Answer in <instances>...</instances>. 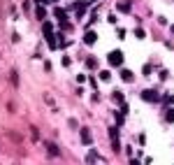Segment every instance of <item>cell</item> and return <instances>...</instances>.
Segmentation results:
<instances>
[{"label":"cell","instance_id":"obj_23","mask_svg":"<svg viewBox=\"0 0 174 165\" xmlns=\"http://www.w3.org/2000/svg\"><path fill=\"white\" fill-rule=\"evenodd\" d=\"M47 2H58V0H47Z\"/></svg>","mask_w":174,"mask_h":165},{"label":"cell","instance_id":"obj_9","mask_svg":"<svg viewBox=\"0 0 174 165\" xmlns=\"http://www.w3.org/2000/svg\"><path fill=\"white\" fill-rule=\"evenodd\" d=\"M42 30H44V33H47V35H51V33H53V23H51V21H44V26H42Z\"/></svg>","mask_w":174,"mask_h":165},{"label":"cell","instance_id":"obj_3","mask_svg":"<svg viewBox=\"0 0 174 165\" xmlns=\"http://www.w3.org/2000/svg\"><path fill=\"white\" fill-rule=\"evenodd\" d=\"M79 135H81V142H84V144H93V135H91V128H79Z\"/></svg>","mask_w":174,"mask_h":165},{"label":"cell","instance_id":"obj_13","mask_svg":"<svg viewBox=\"0 0 174 165\" xmlns=\"http://www.w3.org/2000/svg\"><path fill=\"white\" fill-rule=\"evenodd\" d=\"M165 119H167V123H174V109H167V112H165Z\"/></svg>","mask_w":174,"mask_h":165},{"label":"cell","instance_id":"obj_8","mask_svg":"<svg viewBox=\"0 0 174 165\" xmlns=\"http://www.w3.org/2000/svg\"><path fill=\"white\" fill-rule=\"evenodd\" d=\"M121 79H123V81H132L135 77H132V72H130V70H121Z\"/></svg>","mask_w":174,"mask_h":165},{"label":"cell","instance_id":"obj_14","mask_svg":"<svg viewBox=\"0 0 174 165\" xmlns=\"http://www.w3.org/2000/svg\"><path fill=\"white\" fill-rule=\"evenodd\" d=\"M47 147H49V154H51V156H58V154H60L56 144H47Z\"/></svg>","mask_w":174,"mask_h":165},{"label":"cell","instance_id":"obj_15","mask_svg":"<svg viewBox=\"0 0 174 165\" xmlns=\"http://www.w3.org/2000/svg\"><path fill=\"white\" fill-rule=\"evenodd\" d=\"M111 149H114V151L121 149V144H118V137H111Z\"/></svg>","mask_w":174,"mask_h":165},{"label":"cell","instance_id":"obj_11","mask_svg":"<svg viewBox=\"0 0 174 165\" xmlns=\"http://www.w3.org/2000/svg\"><path fill=\"white\" fill-rule=\"evenodd\" d=\"M95 160H98V156H95V151H91V154L86 156V163H88V165H95Z\"/></svg>","mask_w":174,"mask_h":165},{"label":"cell","instance_id":"obj_16","mask_svg":"<svg viewBox=\"0 0 174 165\" xmlns=\"http://www.w3.org/2000/svg\"><path fill=\"white\" fill-rule=\"evenodd\" d=\"M100 79H102V81H109V79H111V75L107 72V70H102V72H100Z\"/></svg>","mask_w":174,"mask_h":165},{"label":"cell","instance_id":"obj_12","mask_svg":"<svg viewBox=\"0 0 174 165\" xmlns=\"http://www.w3.org/2000/svg\"><path fill=\"white\" fill-rule=\"evenodd\" d=\"M111 98H114V102H123V93H121V91H114Z\"/></svg>","mask_w":174,"mask_h":165},{"label":"cell","instance_id":"obj_10","mask_svg":"<svg viewBox=\"0 0 174 165\" xmlns=\"http://www.w3.org/2000/svg\"><path fill=\"white\" fill-rule=\"evenodd\" d=\"M35 16H37V19H44V16H47V12H44V7H42V5H37V10H35Z\"/></svg>","mask_w":174,"mask_h":165},{"label":"cell","instance_id":"obj_22","mask_svg":"<svg viewBox=\"0 0 174 165\" xmlns=\"http://www.w3.org/2000/svg\"><path fill=\"white\" fill-rule=\"evenodd\" d=\"M44 2H47V0H35V5H44Z\"/></svg>","mask_w":174,"mask_h":165},{"label":"cell","instance_id":"obj_7","mask_svg":"<svg viewBox=\"0 0 174 165\" xmlns=\"http://www.w3.org/2000/svg\"><path fill=\"white\" fill-rule=\"evenodd\" d=\"M53 16H56L60 23H65V19H68V16H65V10H60V7H56V10H53Z\"/></svg>","mask_w":174,"mask_h":165},{"label":"cell","instance_id":"obj_25","mask_svg":"<svg viewBox=\"0 0 174 165\" xmlns=\"http://www.w3.org/2000/svg\"><path fill=\"white\" fill-rule=\"evenodd\" d=\"M172 35H174V26H172Z\"/></svg>","mask_w":174,"mask_h":165},{"label":"cell","instance_id":"obj_6","mask_svg":"<svg viewBox=\"0 0 174 165\" xmlns=\"http://www.w3.org/2000/svg\"><path fill=\"white\" fill-rule=\"evenodd\" d=\"M116 7H118V12H126V14H128L130 7H132V2H130V0H118V5H116Z\"/></svg>","mask_w":174,"mask_h":165},{"label":"cell","instance_id":"obj_17","mask_svg":"<svg viewBox=\"0 0 174 165\" xmlns=\"http://www.w3.org/2000/svg\"><path fill=\"white\" fill-rule=\"evenodd\" d=\"M135 35H137V37H139V40H144V37H146V33H144V30H142V28H137V30H135Z\"/></svg>","mask_w":174,"mask_h":165},{"label":"cell","instance_id":"obj_4","mask_svg":"<svg viewBox=\"0 0 174 165\" xmlns=\"http://www.w3.org/2000/svg\"><path fill=\"white\" fill-rule=\"evenodd\" d=\"M84 42H86V44H95V42H98V33H95V30H86Z\"/></svg>","mask_w":174,"mask_h":165},{"label":"cell","instance_id":"obj_20","mask_svg":"<svg viewBox=\"0 0 174 165\" xmlns=\"http://www.w3.org/2000/svg\"><path fill=\"white\" fill-rule=\"evenodd\" d=\"M70 63H72V58H70V56H63V65H65V68H68Z\"/></svg>","mask_w":174,"mask_h":165},{"label":"cell","instance_id":"obj_2","mask_svg":"<svg viewBox=\"0 0 174 165\" xmlns=\"http://www.w3.org/2000/svg\"><path fill=\"white\" fill-rule=\"evenodd\" d=\"M142 100H146V102H158L160 96H158L153 88H146V91H142Z\"/></svg>","mask_w":174,"mask_h":165},{"label":"cell","instance_id":"obj_18","mask_svg":"<svg viewBox=\"0 0 174 165\" xmlns=\"http://www.w3.org/2000/svg\"><path fill=\"white\" fill-rule=\"evenodd\" d=\"M86 65H88V68H98V61H95V58H88V61H86Z\"/></svg>","mask_w":174,"mask_h":165},{"label":"cell","instance_id":"obj_5","mask_svg":"<svg viewBox=\"0 0 174 165\" xmlns=\"http://www.w3.org/2000/svg\"><path fill=\"white\" fill-rule=\"evenodd\" d=\"M47 40H49V47H51V49H58L60 44H63V37H53V35H47Z\"/></svg>","mask_w":174,"mask_h":165},{"label":"cell","instance_id":"obj_1","mask_svg":"<svg viewBox=\"0 0 174 165\" xmlns=\"http://www.w3.org/2000/svg\"><path fill=\"white\" fill-rule=\"evenodd\" d=\"M107 61H109L111 68H121V65H123V51H118V49L109 51V53H107Z\"/></svg>","mask_w":174,"mask_h":165},{"label":"cell","instance_id":"obj_21","mask_svg":"<svg viewBox=\"0 0 174 165\" xmlns=\"http://www.w3.org/2000/svg\"><path fill=\"white\" fill-rule=\"evenodd\" d=\"M130 165H139V160L137 158H130Z\"/></svg>","mask_w":174,"mask_h":165},{"label":"cell","instance_id":"obj_19","mask_svg":"<svg viewBox=\"0 0 174 165\" xmlns=\"http://www.w3.org/2000/svg\"><path fill=\"white\" fill-rule=\"evenodd\" d=\"M109 137H118V128H109Z\"/></svg>","mask_w":174,"mask_h":165},{"label":"cell","instance_id":"obj_24","mask_svg":"<svg viewBox=\"0 0 174 165\" xmlns=\"http://www.w3.org/2000/svg\"><path fill=\"white\" fill-rule=\"evenodd\" d=\"M86 2H95V0H86Z\"/></svg>","mask_w":174,"mask_h":165}]
</instances>
